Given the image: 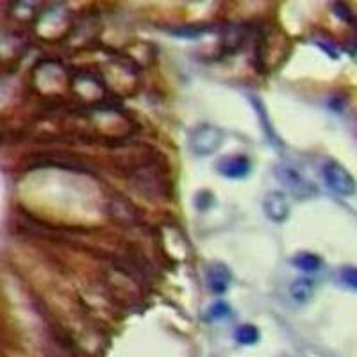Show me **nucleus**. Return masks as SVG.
<instances>
[{
    "label": "nucleus",
    "instance_id": "nucleus-11",
    "mask_svg": "<svg viewBox=\"0 0 357 357\" xmlns=\"http://www.w3.org/2000/svg\"><path fill=\"white\" fill-rule=\"evenodd\" d=\"M225 313H227V306L225 304H215L211 308V315L213 318H222V316H225Z\"/></svg>",
    "mask_w": 357,
    "mask_h": 357
},
{
    "label": "nucleus",
    "instance_id": "nucleus-6",
    "mask_svg": "<svg viewBox=\"0 0 357 357\" xmlns=\"http://www.w3.org/2000/svg\"><path fill=\"white\" fill-rule=\"evenodd\" d=\"M279 177L283 178V183L293 191V195L297 197H306L309 195V190H311V184H308L297 174V170H291V168H283V172L279 174Z\"/></svg>",
    "mask_w": 357,
    "mask_h": 357
},
{
    "label": "nucleus",
    "instance_id": "nucleus-8",
    "mask_svg": "<svg viewBox=\"0 0 357 357\" xmlns=\"http://www.w3.org/2000/svg\"><path fill=\"white\" fill-rule=\"evenodd\" d=\"M293 265L299 268V270L306 272V274H315V272L320 270L322 259L311 252H300L299 256H295L293 259Z\"/></svg>",
    "mask_w": 357,
    "mask_h": 357
},
{
    "label": "nucleus",
    "instance_id": "nucleus-2",
    "mask_svg": "<svg viewBox=\"0 0 357 357\" xmlns=\"http://www.w3.org/2000/svg\"><path fill=\"white\" fill-rule=\"evenodd\" d=\"M324 178L334 193L341 197H350L356 193L357 184L356 178L349 174L345 167H341L336 161H327L324 165Z\"/></svg>",
    "mask_w": 357,
    "mask_h": 357
},
{
    "label": "nucleus",
    "instance_id": "nucleus-7",
    "mask_svg": "<svg viewBox=\"0 0 357 357\" xmlns=\"http://www.w3.org/2000/svg\"><path fill=\"white\" fill-rule=\"evenodd\" d=\"M313 293H315V284H313V281H309V279H299V281H295L290 288V295L299 304L309 302Z\"/></svg>",
    "mask_w": 357,
    "mask_h": 357
},
{
    "label": "nucleus",
    "instance_id": "nucleus-9",
    "mask_svg": "<svg viewBox=\"0 0 357 357\" xmlns=\"http://www.w3.org/2000/svg\"><path fill=\"white\" fill-rule=\"evenodd\" d=\"M234 340H236L240 345H245V347L258 343L259 340L258 327H254V325H240V327L234 331Z\"/></svg>",
    "mask_w": 357,
    "mask_h": 357
},
{
    "label": "nucleus",
    "instance_id": "nucleus-4",
    "mask_svg": "<svg viewBox=\"0 0 357 357\" xmlns=\"http://www.w3.org/2000/svg\"><path fill=\"white\" fill-rule=\"evenodd\" d=\"M231 281H233V275L225 265L211 263L208 266V286L211 288L213 293H225Z\"/></svg>",
    "mask_w": 357,
    "mask_h": 357
},
{
    "label": "nucleus",
    "instance_id": "nucleus-1",
    "mask_svg": "<svg viewBox=\"0 0 357 357\" xmlns=\"http://www.w3.org/2000/svg\"><path fill=\"white\" fill-rule=\"evenodd\" d=\"M224 143V133L215 125H200L190 136V149L195 156L215 154Z\"/></svg>",
    "mask_w": 357,
    "mask_h": 357
},
{
    "label": "nucleus",
    "instance_id": "nucleus-5",
    "mask_svg": "<svg viewBox=\"0 0 357 357\" xmlns=\"http://www.w3.org/2000/svg\"><path fill=\"white\" fill-rule=\"evenodd\" d=\"M222 175L229 178H243L250 172V161L245 156H231L218 165Z\"/></svg>",
    "mask_w": 357,
    "mask_h": 357
},
{
    "label": "nucleus",
    "instance_id": "nucleus-10",
    "mask_svg": "<svg viewBox=\"0 0 357 357\" xmlns=\"http://www.w3.org/2000/svg\"><path fill=\"white\" fill-rule=\"evenodd\" d=\"M341 279L347 286H350L352 290H357V268H345L341 272Z\"/></svg>",
    "mask_w": 357,
    "mask_h": 357
},
{
    "label": "nucleus",
    "instance_id": "nucleus-3",
    "mask_svg": "<svg viewBox=\"0 0 357 357\" xmlns=\"http://www.w3.org/2000/svg\"><path fill=\"white\" fill-rule=\"evenodd\" d=\"M263 208H265L266 216L272 222H275V224H283V222L288 220V216H290V202H288L286 195H284L283 191H270L265 197Z\"/></svg>",
    "mask_w": 357,
    "mask_h": 357
}]
</instances>
